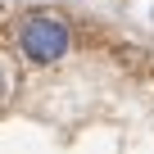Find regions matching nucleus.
Masks as SVG:
<instances>
[{
	"label": "nucleus",
	"instance_id": "f257e3e1",
	"mask_svg": "<svg viewBox=\"0 0 154 154\" xmlns=\"http://www.w3.org/2000/svg\"><path fill=\"white\" fill-rule=\"evenodd\" d=\"M14 41H18V50H23L32 63H59V59L72 50V27H68L59 14L36 9V14H27V18L18 23Z\"/></svg>",
	"mask_w": 154,
	"mask_h": 154
}]
</instances>
